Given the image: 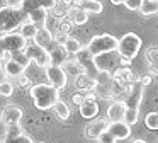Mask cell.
I'll return each mask as SVG.
<instances>
[{
	"mask_svg": "<svg viewBox=\"0 0 158 143\" xmlns=\"http://www.w3.org/2000/svg\"><path fill=\"white\" fill-rule=\"evenodd\" d=\"M7 80V73H5V68H4V60L0 56V82Z\"/></svg>",
	"mask_w": 158,
	"mask_h": 143,
	"instance_id": "cell-40",
	"label": "cell"
},
{
	"mask_svg": "<svg viewBox=\"0 0 158 143\" xmlns=\"http://www.w3.org/2000/svg\"><path fill=\"white\" fill-rule=\"evenodd\" d=\"M110 2H112L114 5H121V3H124L126 0H110Z\"/></svg>",
	"mask_w": 158,
	"mask_h": 143,
	"instance_id": "cell-45",
	"label": "cell"
},
{
	"mask_svg": "<svg viewBox=\"0 0 158 143\" xmlns=\"http://www.w3.org/2000/svg\"><path fill=\"white\" fill-rule=\"evenodd\" d=\"M117 44H119V39L114 37L112 34H99V36L90 37V43L87 44V48L94 56H97V54L117 50Z\"/></svg>",
	"mask_w": 158,
	"mask_h": 143,
	"instance_id": "cell-5",
	"label": "cell"
},
{
	"mask_svg": "<svg viewBox=\"0 0 158 143\" xmlns=\"http://www.w3.org/2000/svg\"><path fill=\"white\" fill-rule=\"evenodd\" d=\"M77 61L80 63V67L83 68V72H85L87 75H90L92 78H95V80H97V77H99L100 72L95 68V63H94V54L89 51V48H87V46H83V50L80 51V53H77Z\"/></svg>",
	"mask_w": 158,
	"mask_h": 143,
	"instance_id": "cell-11",
	"label": "cell"
},
{
	"mask_svg": "<svg viewBox=\"0 0 158 143\" xmlns=\"http://www.w3.org/2000/svg\"><path fill=\"white\" fill-rule=\"evenodd\" d=\"M66 17L70 19V22L73 26H82L89 20V14L82 9V7H70L68 12H66Z\"/></svg>",
	"mask_w": 158,
	"mask_h": 143,
	"instance_id": "cell-18",
	"label": "cell"
},
{
	"mask_svg": "<svg viewBox=\"0 0 158 143\" xmlns=\"http://www.w3.org/2000/svg\"><path fill=\"white\" fill-rule=\"evenodd\" d=\"M46 77H48L49 84L53 87H56L58 90H65L66 89V82H68V77H66V72L63 67H56V65H49L46 68Z\"/></svg>",
	"mask_w": 158,
	"mask_h": 143,
	"instance_id": "cell-10",
	"label": "cell"
},
{
	"mask_svg": "<svg viewBox=\"0 0 158 143\" xmlns=\"http://www.w3.org/2000/svg\"><path fill=\"white\" fill-rule=\"evenodd\" d=\"M139 12L144 17L158 14V0H143L139 5Z\"/></svg>",
	"mask_w": 158,
	"mask_h": 143,
	"instance_id": "cell-24",
	"label": "cell"
},
{
	"mask_svg": "<svg viewBox=\"0 0 158 143\" xmlns=\"http://www.w3.org/2000/svg\"><path fill=\"white\" fill-rule=\"evenodd\" d=\"M29 94H31V99H32V102H34L36 109H39V111L53 109L55 104L60 101V90L56 87H53L51 84L32 85Z\"/></svg>",
	"mask_w": 158,
	"mask_h": 143,
	"instance_id": "cell-1",
	"label": "cell"
},
{
	"mask_svg": "<svg viewBox=\"0 0 158 143\" xmlns=\"http://www.w3.org/2000/svg\"><path fill=\"white\" fill-rule=\"evenodd\" d=\"M2 143H34V141L24 133L21 123H14V124H5V136Z\"/></svg>",
	"mask_w": 158,
	"mask_h": 143,
	"instance_id": "cell-8",
	"label": "cell"
},
{
	"mask_svg": "<svg viewBox=\"0 0 158 143\" xmlns=\"http://www.w3.org/2000/svg\"><path fill=\"white\" fill-rule=\"evenodd\" d=\"M99 112V106L95 101H83V104L80 106V114L85 119H94Z\"/></svg>",
	"mask_w": 158,
	"mask_h": 143,
	"instance_id": "cell-22",
	"label": "cell"
},
{
	"mask_svg": "<svg viewBox=\"0 0 158 143\" xmlns=\"http://www.w3.org/2000/svg\"><path fill=\"white\" fill-rule=\"evenodd\" d=\"M82 9L85 10L87 14H102L104 5L99 2V0H83L82 2Z\"/></svg>",
	"mask_w": 158,
	"mask_h": 143,
	"instance_id": "cell-25",
	"label": "cell"
},
{
	"mask_svg": "<svg viewBox=\"0 0 158 143\" xmlns=\"http://www.w3.org/2000/svg\"><path fill=\"white\" fill-rule=\"evenodd\" d=\"M27 19V12L24 9H12V7H2L0 9V34L14 32L22 26Z\"/></svg>",
	"mask_w": 158,
	"mask_h": 143,
	"instance_id": "cell-2",
	"label": "cell"
},
{
	"mask_svg": "<svg viewBox=\"0 0 158 143\" xmlns=\"http://www.w3.org/2000/svg\"><path fill=\"white\" fill-rule=\"evenodd\" d=\"M68 9H70V7H66L65 3L58 2V3L55 5V9L51 10V12L55 14L56 17H66V12H68Z\"/></svg>",
	"mask_w": 158,
	"mask_h": 143,
	"instance_id": "cell-33",
	"label": "cell"
},
{
	"mask_svg": "<svg viewBox=\"0 0 158 143\" xmlns=\"http://www.w3.org/2000/svg\"><path fill=\"white\" fill-rule=\"evenodd\" d=\"M17 80H19V87H21V89H22V87H27V85H31V82H29V78L26 77V75H21Z\"/></svg>",
	"mask_w": 158,
	"mask_h": 143,
	"instance_id": "cell-39",
	"label": "cell"
},
{
	"mask_svg": "<svg viewBox=\"0 0 158 143\" xmlns=\"http://www.w3.org/2000/svg\"><path fill=\"white\" fill-rule=\"evenodd\" d=\"M75 85L78 89H82V90H94L97 85V80L87 73H80L75 77Z\"/></svg>",
	"mask_w": 158,
	"mask_h": 143,
	"instance_id": "cell-20",
	"label": "cell"
},
{
	"mask_svg": "<svg viewBox=\"0 0 158 143\" xmlns=\"http://www.w3.org/2000/svg\"><path fill=\"white\" fill-rule=\"evenodd\" d=\"M61 3H65L66 7H72V0H60Z\"/></svg>",
	"mask_w": 158,
	"mask_h": 143,
	"instance_id": "cell-46",
	"label": "cell"
},
{
	"mask_svg": "<svg viewBox=\"0 0 158 143\" xmlns=\"http://www.w3.org/2000/svg\"><path fill=\"white\" fill-rule=\"evenodd\" d=\"M126 104L124 101H116L109 106L107 109V119L109 123H114V121H124V114H126Z\"/></svg>",
	"mask_w": 158,
	"mask_h": 143,
	"instance_id": "cell-15",
	"label": "cell"
},
{
	"mask_svg": "<svg viewBox=\"0 0 158 143\" xmlns=\"http://www.w3.org/2000/svg\"><path fill=\"white\" fill-rule=\"evenodd\" d=\"M17 32H21L27 41H32L36 37V32H38V24H34L32 20L26 19L24 22H22V26L17 29Z\"/></svg>",
	"mask_w": 158,
	"mask_h": 143,
	"instance_id": "cell-21",
	"label": "cell"
},
{
	"mask_svg": "<svg viewBox=\"0 0 158 143\" xmlns=\"http://www.w3.org/2000/svg\"><path fill=\"white\" fill-rule=\"evenodd\" d=\"M150 67H151V72L158 75V58H155V60L151 61V63H150Z\"/></svg>",
	"mask_w": 158,
	"mask_h": 143,
	"instance_id": "cell-42",
	"label": "cell"
},
{
	"mask_svg": "<svg viewBox=\"0 0 158 143\" xmlns=\"http://www.w3.org/2000/svg\"><path fill=\"white\" fill-rule=\"evenodd\" d=\"M32 43H36L38 46L44 48L46 51H51V48L55 46V34L49 32V31H46L44 27H41V29H38V32H36V37L32 39Z\"/></svg>",
	"mask_w": 158,
	"mask_h": 143,
	"instance_id": "cell-12",
	"label": "cell"
},
{
	"mask_svg": "<svg viewBox=\"0 0 158 143\" xmlns=\"http://www.w3.org/2000/svg\"><path fill=\"white\" fill-rule=\"evenodd\" d=\"M83 0H72V7H82Z\"/></svg>",
	"mask_w": 158,
	"mask_h": 143,
	"instance_id": "cell-44",
	"label": "cell"
},
{
	"mask_svg": "<svg viewBox=\"0 0 158 143\" xmlns=\"http://www.w3.org/2000/svg\"><path fill=\"white\" fill-rule=\"evenodd\" d=\"M107 128H109V119L100 118V119H95L94 123H90V124L87 126L85 135L89 136V138H92V140H97L104 131H107Z\"/></svg>",
	"mask_w": 158,
	"mask_h": 143,
	"instance_id": "cell-13",
	"label": "cell"
},
{
	"mask_svg": "<svg viewBox=\"0 0 158 143\" xmlns=\"http://www.w3.org/2000/svg\"><path fill=\"white\" fill-rule=\"evenodd\" d=\"M12 92H14V85L10 84V80L0 82V95L2 97H10Z\"/></svg>",
	"mask_w": 158,
	"mask_h": 143,
	"instance_id": "cell-30",
	"label": "cell"
},
{
	"mask_svg": "<svg viewBox=\"0 0 158 143\" xmlns=\"http://www.w3.org/2000/svg\"><path fill=\"white\" fill-rule=\"evenodd\" d=\"M4 68H5V73H7V80H9V78H19L21 75H24V72H26V68L22 67L15 58L5 61Z\"/></svg>",
	"mask_w": 158,
	"mask_h": 143,
	"instance_id": "cell-19",
	"label": "cell"
},
{
	"mask_svg": "<svg viewBox=\"0 0 158 143\" xmlns=\"http://www.w3.org/2000/svg\"><path fill=\"white\" fill-rule=\"evenodd\" d=\"M27 44H29L27 39L17 31L9 32V34H2L0 36V56L4 53H12V54L24 53Z\"/></svg>",
	"mask_w": 158,
	"mask_h": 143,
	"instance_id": "cell-3",
	"label": "cell"
},
{
	"mask_svg": "<svg viewBox=\"0 0 158 143\" xmlns=\"http://www.w3.org/2000/svg\"><path fill=\"white\" fill-rule=\"evenodd\" d=\"M141 50V37L134 32H127L124 34L119 39V44H117V51L119 54L124 58V60H133L138 54V51Z\"/></svg>",
	"mask_w": 158,
	"mask_h": 143,
	"instance_id": "cell-6",
	"label": "cell"
},
{
	"mask_svg": "<svg viewBox=\"0 0 158 143\" xmlns=\"http://www.w3.org/2000/svg\"><path fill=\"white\" fill-rule=\"evenodd\" d=\"M124 121H126L129 126H134V124L138 123V111H134V109H126Z\"/></svg>",
	"mask_w": 158,
	"mask_h": 143,
	"instance_id": "cell-32",
	"label": "cell"
},
{
	"mask_svg": "<svg viewBox=\"0 0 158 143\" xmlns=\"http://www.w3.org/2000/svg\"><path fill=\"white\" fill-rule=\"evenodd\" d=\"M66 39H68V34L65 32H60V31H56L55 32V43L60 44V46H63V44L66 43Z\"/></svg>",
	"mask_w": 158,
	"mask_h": 143,
	"instance_id": "cell-36",
	"label": "cell"
},
{
	"mask_svg": "<svg viewBox=\"0 0 158 143\" xmlns=\"http://www.w3.org/2000/svg\"><path fill=\"white\" fill-rule=\"evenodd\" d=\"M95 99H97V94H95L94 90H92V92L89 90V94L85 95V101H95Z\"/></svg>",
	"mask_w": 158,
	"mask_h": 143,
	"instance_id": "cell-43",
	"label": "cell"
},
{
	"mask_svg": "<svg viewBox=\"0 0 158 143\" xmlns=\"http://www.w3.org/2000/svg\"><path fill=\"white\" fill-rule=\"evenodd\" d=\"M94 63H95V68L99 72H104V73H110L112 75L117 68L123 67V56L119 54V51H107V53L97 54L94 56Z\"/></svg>",
	"mask_w": 158,
	"mask_h": 143,
	"instance_id": "cell-4",
	"label": "cell"
},
{
	"mask_svg": "<svg viewBox=\"0 0 158 143\" xmlns=\"http://www.w3.org/2000/svg\"><path fill=\"white\" fill-rule=\"evenodd\" d=\"M83 101H85V97H83L82 94H73V95H72V102H73L75 106H78V107L83 104Z\"/></svg>",
	"mask_w": 158,
	"mask_h": 143,
	"instance_id": "cell-38",
	"label": "cell"
},
{
	"mask_svg": "<svg viewBox=\"0 0 158 143\" xmlns=\"http://www.w3.org/2000/svg\"><path fill=\"white\" fill-rule=\"evenodd\" d=\"M5 7H12V9H24L26 0H4Z\"/></svg>",
	"mask_w": 158,
	"mask_h": 143,
	"instance_id": "cell-34",
	"label": "cell"
},
{
	"mask_svg": "<svg viewBox=\"0 0 158 143\" xmlns=\"http://www.w3.org/2000/svg\"><path fill=\"white\" fill-rule=\"evenodd\" d=\"M97 140H99V143H116V138H114L109 131H104Z\"/></svg>",
	"mask_w": 158,
	"mask_h": 143,
	"instance_id": "cell-35",
	"label": "cell"
},
{
	"mask_svg": "<svg viewBox=\"0 0 158 143\" xmlns=\"http://www.w3.org/2000/svg\"><path fill=\"white\" fill-rule=\"evenodd\" d=\"M63 48L66 50L68 54H77V53H80V51L83 50V44L80 43L77 37H70L68 36V39H66V43L63 44Z\"/></svg>",
	"mask_w": 158,
	"mask_h": 143,
	"instance_id": "cell-26",
	"label": "cell"
},
{
	"mask_svg": "<svg viewBox=\"0 0 158 143\" xmlns=\"http://www.w3.org/2000/svg\"><path fill=\"white\" fill-rule=\"evenodd\" d=\"M58 22H60V17H56L53 12H49L48 15H46L44 22H43V27H44L46 31H49V32L55 34L56 31H58Z\"/></svg>",
	"mask_w": 158,
	"mask_h": 143,
	"instance_id": "cell-27",
	"label": "cell"
},
{
	"mask_svg": "<svg viewBox=\"0 0 158 143\" xmlns=\"http://www.w3.org/2000/svg\"><path fill=\"white\" fill-rule=\"evenodd\" d=\"M26 2H27V0H26Z\"/></svg>",
	"mask_w": 158,
	"mask_h": 143,
	"instance_id": "cell-48",
	"label": "cell"
},
{
	"mask_svg": "<svg viewBox=\"0 0 158 143\" xmlns=\"http://www.w3.org/2000/svg\"><path fill=\"white\" fill-rule=\"evenodd\" d=\"M51 12V10L44 9V7H32L31 10H27V19L32 20L34 24H39V22H44L46 15Z\"/></svg>",
	"mask_w": 158,
	"mask_h": 143,
	"instance_id": "cell-23",
	"label": "cell"
},
{
	"mask_svg": "<svg viewBox=\"0 0 158 143\" xmlns=\"http://www.w3.org/2000/svg\"><path fill=\"white\" fill-rule=\"evenodd\" d=\"M24 53L27 54V56L31 58V61H34L39 68H44L46 70V68L49 67V53L44 50V48L38 46L36 43L27 44V48H26Z\"/></svg>",
	"mask_w": 158,
	"mask_h": 143,
	"instance_id": "cell-9",
	"label": "cell"
},
{
	"mask_svg": "<svg viewBox=\"0 0 158 143\" xmlns=\"http://www.w3.org/2000/svg\"><path fill=\"white\" fill-rule=\"evenodd\" d=\"M141 2H143V0H126V2H124V5H126L129 10H139Z\"/></svg>",
	"mask_w": 158,
	"mask_h": 143,
	"instance_id": "cell-37",
	"label": "cell"
},
{
	"mask_svg": "<svg viewBox=\"0 0 158 143\" xmlns=\"http://www.w3.org/2000/svg\"><path fill=\"white\" fill-rule=\"evenodd\" d=\"M70 54L66 53V50L60 44H55L49 51V65H56V67H63L68 61Z\"/></svg>",
	"mask_w": 158,
	"mask_h": 143,
	"instance_id": "cell-16",
	"label": "cell"
},
{
	"mask_svg": "<svg viewBox=\"0 0 158 143\" xmlns=\"http://www.w3.org/2000/svg\"><path fill=\"white\" fill-rule=\"evenodd\" d=\"M144 95V85L141 84L139 80L133 82L129 85V92H127L126 99H124V104H126L127 109H134V111H139L141 101H143Z\"/></svg>",
	"mask_w": 158,
	"mask_h": 143,
	"instance_id": "cell-7",
	"label": "cell"
},
{
	"mask_svg": "<svg viewBox=\"0 0 158 143\" xmlns=\"http://www.w3.org/2000/svg\"><path fill=\"white\" fill-rule=\"evenodd\" d=\"M139 82L144 85V87H146V85H150V84H151V77H150V75H143V77L139 78Z\"/></svg>",
	"mask_w": 158,
	"mask_h": 143,
	"instance_id": "cell-41",
	"label": "cell"
},
{
	"mask_svg": "<svg viewBox=\"0 0 158 143\" xmlns=\"http://www.w3.org/2000/svg\"><path fill=\"white\" fill-rule=\"evenodd\" d=\"M72 27H73V24L70 22L68 17H60V22H58V31H60V32L70 34V32H72Z\"/></svg>",
	"mask_w": 158,
	"mask_h": 143,
	"instance_id": "cell-31",
	"label": "cell"
},
{
	"mask_svg": "<svg viewBox=\"0 0 158 143\" xmlns=\"http://www.w3.org/2000/svg\"><path fill=\"white\" fill-rule=\"evenodd\" d=\"M144 124L148 129H158V111L156 112H150L144 118Z\"/></svg>",
	"mask_w": 158,
	"mask_h": 143,
	"instance_id": "cell-29",
	"label": "cell"
},
{
	"mask_svg": "<svg viewBox=\"0 0 158 143\" xmlns=\"http://www.w3.org/2000/svg\"><path fill=\"white\" fill-rule=\"evenodd\" d=\"M55 112H56V116H58V119H61V121H66V119L70 118V107H68V104L66 102H63V101H58L55 104Z\"/></svg>",
	"mask_w": 158,
	"mask_h": 143,
	"instance_id": "cell-28",
	"label": "cell"
},
{
	"mask_svg": "<svg viewBox=\"0 0 158 143\" xmlns=\"http://www.w3.org/2000/svg\"><path fill=\"white\" fill-rule=\"evenodd\" d=\"M107 131H109L116 140H124L131 135V126L127 124L126 121H114V123H109Z\"/></svg>",
	"mask_w": 158,
	"mask_h": 143,
	"instance_id": "cell-14",
	"label": "cell"
},
{
	"mask_svg": "<svg viewBox=\"0 0 158 143\" xmlns=\"http://www.w3.org/2000/svg\"><path fill=\"white\" fill-rule=\"evenodd\" d=\"M22 109L17 107V106H7L2 112V121L4 124H14V123H21L22 119Z\"/></svg>",
	"mask_w": 158,
	"mask_h": 143,
	"instance_id": "cell-17",
	"label": "cell"
},
{
	"mask_svg": "<svg viewBox=\"0 0 158 143\" xmlns=\"http://www.w3.org/2000/svg\"><path fill=\"white\" fill-rule=\"evenodd\" d=\"M133 143H146V141H144V140H141V138H138V140H134Z\"/></svg>",
	"mask_w": 158,
	"mask_h": 143,
	"instance_id": "cell-47",
	"label": "cell"
}]
</instances>
